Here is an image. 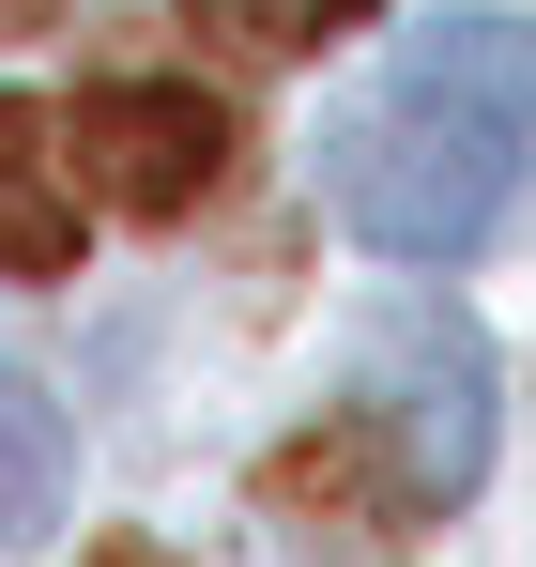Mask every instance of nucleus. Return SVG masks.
<instances>
[{
    "label": "nucleus",
    "mask_w": 536,
    "mask_h": 567,
    "mask_svg": "<svg viewBox=\"0 0 536 567\" xmlns=\"http://www.w3.org/2000/svg\"><path fill=\"white\" fill-rule=\"evenodd\" d=\"M536 169V16H445L414 31L368 107L322 138V199L383 261H475Z\"/></svg>",
    "instance_id": "f257e3e1"
},
{
    "label": "nucleus",
    "mask_w": 536,
    "mask_h": 567,
    "mask_svg": "<svg viewBox=\"0 0 536 567\" xmlns=\"http://www.w3.org/2000/svg\"><path fill=\"white\" fill-rule=\"evenodd\" d=\"M338 414H368V445L399 461L414 522H445L460 491L491 475V338H475V307L460 291H399L353 338V399Z\"/></svg>",
    "instance_id": "f03ea898"
},
{
    "label": "nucleus",
    "mask_w": 536,
    "mask_h": 567,
    "mask_svg": "<svg viewBox=\"0 0 536 567\" xmlns=\"http://www.w3.org/2000/svg\"><path fill=\"white\" fill-rule=\"evenodd\" d=\"M62 154H78V199L169 230V215H199V199L230 185L246 123H230V93H199V78H92L62 107Z\"/></svg>",
    "instance_id": "7ed1b4c3"
},
{
    "label": "nucleus",
    "mask_w": 536,
    "mask_h": 567,
    "mask_svg": "<svg viewBox=\"0 0 536 567\" xmlns=\"http://www.w3.org/2000/svg\"><path fill=\"white\" fill-rule=\"evenodd\" d=\"M261 506L291 522V537H399V522H414V491H399V461L368 445V414L291 430V445L261 461Z\"/></svg>",
    "instance_id": "20e7f679"
},
{
    "label": "nucleus",
    "mask_w": 536,
    "mask_h": 567,
    "mask_svg": "<svg viewBox=\"0 0 536 567\" xmlns=\"http://www.w3.org/2000/svg\"><path fill=\"white\" fill-rule=\"evenodd\" d=\"M0 277H78V154H62V107L0 93Z\"/></svg>",
    "instance_id": "39448f33"
},
{
    "label": "nucleus",
    "mask_w": 536,
    "mask_h": 567,
    "mask_svg": "<svg viewBox=\"0 0 536 567\" xmlns=\"http://www.w3.org/2000/svg\"><path fill=\"white\" fill-rule=\"evenodd\" d=\"M62 491H78V445H62V414H47L31 383L0 369V553H31V537L62 522Z\"/></svg>",
    "instance_id": "423d86ee"
},
{
    "label": "nucleus",
    "mask_w": 536,
    "mask_h": 567,
    "mask_svg": "<svg viewBox=\"0 0 536 567\" xmlns=\"http://www.w3.org/2000/svg\"><path fill=\"white\" fill-rule=\"evenodd\" d=\"M353 16H383V0H184V31H199L215 62H307V47H338Z\"/></svg>",
    "instance_id": "0eeeda50"
},
{
    "label": "nucleus",
    "mask_w": 536,
    "mask_h": 567,
    "mask_svg": "<svg viewBox=\"0 0 536 567\" xmlns=\"http://www.w3.org/2000/svg\"><path fill=\"white\" fill-rule=\"evenodd\" d=\"M31 31H62V0H0V47H31Z\"/></svg>",
    "instance_id": "6e6552de"
},
{
    "label": "nucleus",
    "mask_w": 536,
    "mask_h": 567,
    "mask_svg": "<svg viewBox=\"0 0 536 567\" xmlns=\"http://www.w3.org/2000/svg\"><path fill=\"white\" fill-rule=\"evenodd\" d=\"M78 567H169V553H154V537H92Z\"/></svg>",
    "instance_id": "1a4fd4ad"
}]
</instances>
